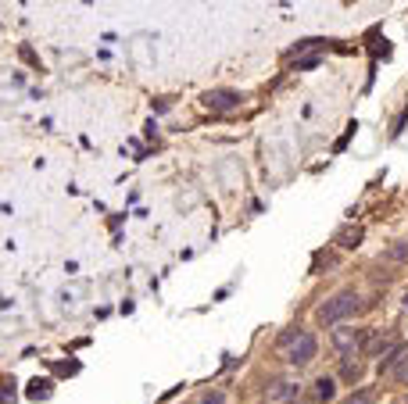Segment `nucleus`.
Segmentation results:
<instances>
[{"label":"nucleus","mask_w":408,"mask_h":404,"mask_svg":"<svg viewBox=\"0 0 408 404\" xmlns=\"http://www.w3.org/2000/svg\"><path fill=\"white\" fill-rule=\"evenodd\" d=\"M383 368H390L397 383H408V347L401 343L394 354H387V358H383Z\"/></svg>","instance_id":"obj_4"},{"label":"nucleus","mask_w":408,"mask_h":404,"mask_svg":"<svg viewBox=\"0 0 408 404\" xmlns=\"http://www.w3.org/2000/svg\"><path fill=\"white\" fill-rule=\"evenodd\" d=\"M387 261H408V240L394 243V247L387 251Z\"/></svg>","instance_id":"obj_8"},{"label":"nucleus","mask_w":408,"mask_h":404,"mask_svg":"<svg viewBox=\"0 0 408 404\" xmlns=\"http://www.w3.org/2000/svg\"><path fill=\"white\" fill-rule=\"evenodd\" d=\"M315 350H319V343H315V336H312V333H301V336H297V343L290 347V358H287V361L301 368V365H308V361L315 358Z\"/></svg>","instance_id":"obj_3"},{"label":"nucleus","mask_w":408,"mask_h":404,"mask_svg":"<svg viewBox=\"0 0 408 404\" xmlns=\"http://www.w3.org/2000/svg\"><path fill=\"white\" fill-rule=\"evenodd\" d=\"M344 404H372V393H369V390H358V393H351Z\"/></svg>","instance_id":"obj_9"},{"label":"nucleus","mask_w":408,"mask_h":404,"mask_svg":"<svg viewBox=\"0 0 408 404\" xmlns=\"http://www.w3.org/2000/svg\"><path fill=\"white\" fill-rule=\"evenodd\" d=\"M290 393H294V386H290V383H280V386L272 390V397H276V400H283V397H290Z\"/></svg>","instance_id":"obj_10"},{"label":"nucleus","mask_w":408,"mask_h":404,"mask_svg":"<svg viewBox=\"0 0 408 404\" xmlns=\"http://www.w3.org/2000/svg\"><path fill=\"white\" fill-rule=\"evenodd\" d=\"M240 94L237 90H208L200 97V104L208 108V111H233V108H240Z\"/></svg>","instance_id":"obj_2"},{"label":"nucleus","mask_w":408,"mask_h":404,"mask_svg":"<svg viewBox=\"0 0 408 404\" xmlns=\"http://www.w3.org/2000/svg\"><path fill=\"white\" fill-rule=\"evenodd\" d=\"M355 308H358V293H355V290H340V293L330 297L315 315H319L322 325H333V322H344L347 315H355Z\"/></svg>","instance_id":"obj_1"},{"label":"nucleus","mask_w":408,"mask_h":404,"mask_svg":"<svg viewBox=\"0 0 408 404\" xmlns=\"http://www.w3.org/2000/svg\"><path fill=\"white\" fill-rule=\"evenodd\" d=\"M333 343H337L340 350H351V347H358V333H355V329H337V333H333Z\"/></svg>","instance_id":"obj_6"},{"label":"nucleus","mask_w":408,"mask_h":404,"mask_svg":"<svg viewBox=\"0 0 408 404\" xmlns=\"http://www.w3.org/2000/svg\"><path fill=\"white\" fill-rule=\"evenodd\" d=\"M51 383H33V390H29V397H47L51 390H47Z\"/></svg>","instance_id":"obj_11"},{"label":"nucleus","mask_w":408,"mask_h":404,"mask_svg":"<svg viewBox=\"0 0 408 404\" xmlns=\"http://www.w3.org/2000/svg\"><path fill=\"white\" fill-rule=\"evenodd\" d=\"M333 393H337V383L330 375H322V379L312 383V404H326V400H333Z\"/></svg>","instance_id":"obj_5"},{"label":"nucleus","mask_w":408,"mask_h":404,"mask_svg":"<svg viewBox=\"0 0 408 404\" xmlns=\"http://www.w3.org/2000/svg\"><path fill=\"white\" fill-rule=\"evenodd\" d=\"M358 240H362V229H358V226H355V229L347 226V229H340V233H337V243H340V247H347V251H351V247H358Z\"/></svg>","instance_id":"obj_7"},{"label":"nucleus","mask_w":408,"mask_h":404,"mask_svg":"<svg viewBox=\"0 0 408 404\" xmlns=\"http://www.w3.org/2000/svg\"><path fill=\"white\" fill-rule=\"evenodd\" d=\"M197 404H223V393H204Z\"/></svg>","instance_id":"obj_12"}]
</instances>
